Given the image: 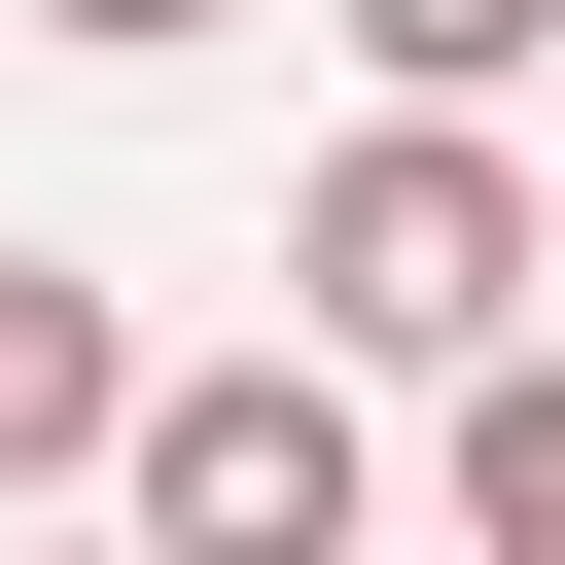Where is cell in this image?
<instances>
[{"label":"cell","mask_w":565,"mask_h":565,"mask_svg":"<svg viewBox=\"0 0 565 565\" xmlns=\"http://www.w3.org/2000/svg\"><path fill=\"white\" fill-rule=\"evenodd\" d=\"M282 282H318V353H353V388H459V353H530L565 212H530V141H494V106H388V141H318Z\"/></svg>","instance_id":"obj_1"},{"label":"cell","mask_w":565,"mask_h":565,"mask_svg":"<svg viewBox=\"0 0 565 565\" xmlns=\"http://www.w3.org/2000/svg\"><path fill=\"white\" fill-rule=\"evenodd\" d=\"M141 388H177V353L35 247V282H0V494H106V459H141Z\"/></svg>","instance_id":"obj_3"},{"label":"cell","mask_w":565,"mask_h":565,"mask_svg":"<svg viewBox=\"0 0 565 565\" xmlns=\"http://www.w3.org/2000/svg\"><path fill=\"white\" fill-rule=\"evenodd\" d=\"M106 530H141V565H353V530H388L353 353H177V388H141V459H106Z\"/></svg>","instance_id":"obj_2"},{"label":"cell","mask_w":565,"mask_h":565,"mask_svg":"<svg viewBox=\"0 0 565 565\" xmlns=\"http://www.w3.org/2000/svg\"><path fill=\"white\" fill-rule=\"evenodd\" d=\"M0 282H35V247H0Z\"/></svg>","instance_id":"obj_7"},{"label":"cell","mask_w":565,"mask_h":565,"mask_svg":"<svg viewBox=\"0 0 565 565\" xmlns=\"http://www.w3.org/2000/svg\"><path fill=\"white\" fill-rule=\"evenodd\" d=\"M35 35H106V71H177V35H212V0H35Z\"/></svg>","instance_id":"obj_6"},{"label":"cell","mask_w":565,"mask_h":565,"mask_svg":"<svg viewBox=\"0 0 565 565\" xmlns=\"http://www.w3.org/2000/svg\"><path fill=\"white\" fill-rule=\"evenodd\" d=\"M353 71H388V106H530V71H565V0H353Z\"/></svg>","instance_id":"obj_5"},{"label":"cell","mask_w":565,"mask_h":565,"mask_svg":"<svg viewBox=\"0 0 565 565\" xmlns=\"http://www.w3.org/2000/svg\"><path fill=\"white\" fill-rule=\"evenodd\" d=\"M459 565H565V353H459Z\"/></svg>","instance_id":"obj_4"},{"label":"cell","mask_w":565,"mask_h":565,"mask_svg":"<svg viewBox=\"0 0 565 565\" xmlns=\"http://www.w3.org/2000/svg\"><path fill=\"white\" fill-rule=\"evenodd\" d=\"M106 565H141V530H106Z\"/></svg>","instance_id":"obj_8"}]
</instances>
